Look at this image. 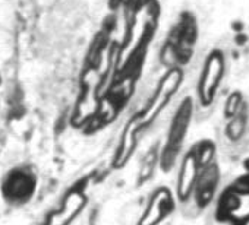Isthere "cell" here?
<instances>
[{
	"label": "cell",
	"instance_id": "4",
	"mask_svg": "<svg viewBox=\"0 0 249 225\" xmlns=\"http://www.w3.org/2000/svg\"><path fill=\"white\" fill-rule=\"evenodd\" d=\"M192 116H194V99L191 96H186L182 99V102L179 104L172 117L166 136V144L160 155V167L164 173L170 171L175 167L178 157L182 152L185 139L191 128Z\"/></svg>",
	"mask_w": 249,
	"mask_h": 225
},
{
	"label": "cell",
	"instance_id": "11",
	"mask_svg": "<svg viewBox=\"0 0 249 225\" xmlns=\"http://www.w3.org/2000/svg\"><path fill=\"white\" fill-rule=\"evenodd\" d=\"M243 104H245V98H243L242 91H239V89L231 91V92L227 95L226 102H224V110H223L224 119H226V120L231 119V117L236 114V112L242 108Z\"/></svg>",
	"mask_w": 249,
	"mask_h": 225
},
{
	"label": "cell",
	"instance_id": "13",
	"mask_svg": "<svg viewBox=\"0 0 249 225\" xmlns=\"http://www.w3.org/2000/svg\"><path fill=\"white\" fill-rule=\"evenodd\" d=\"M0 85H2V79H0Z\"/></svg>",
	"mask_w": 249,
	"mask_h": 225
},
{
	"label": "cell",
	"instance_id": "9",
	"mask_svg": "<svg viewBox=\"0 0 249 225\" xmlns=\"http://www.w3.org/2000/svg\"><path fill=\"white\" fill-rule=\"evenodd\" d=\"M87 205V196L81 190H71L65 199L62 206L49 213L41 225H71L76 216L84 210Z\"/></svg>",
	"mask_w": 249,
	"mask_h": 225
},
{
	"label": "cell",
	"instance_id": "7",
	"mask_svg": "<svg viewBox=\"0 0 249 225\" xmlns=\"http://www.w3.org/2000/svg\"><path fill=\"white\" fill-rule=\"evenodd\" d=\"M220 181H221V170L215 161L201 168L192 190V197L198 209L202 210L213 203V200L217 196Z\"/></svg>",
	"mask_w": 249,
	"mask_h": 225
},
{
	"label": "cell",
	"instance_id": "1",
	"mask_svg": "<svg viewBox=\"0 0 249 225\" xmlns=\"http://www.w3.org/2000/svg\"><path fill=\"white\" fill-rule=\"evenodd\" d=\"M182 82H183L182 67H172L161 78L153 99L147 104V107L141 112H138L134 119H131L126 128H124L122 141L119 144L117 152L113 160L114 168H122L123 165H126V162L129 161L131 155L137 148L138 135L142 132V129H147L159 117V114L166 108V105L170 102V99L180 88Z\"/></svg>",
	"mask_w": 249,
	"mask_h": 225
},
{
	"label": "cell",
	"instance_id": "5",
	"mask_svg": "<svg viewBox=\"0 0 249 225\" xmlns=\"http://www.w3.org/2000/svg\"><path fill=\"white\" fill-rule=\"evenodd\" d=\"M224 75H226V56L223 50L213 48L204 60L198 85H196L198 101L201 107L207 108L213 105L221 88Z\"/></svg>",
	"mask_w": 249,
	"mask_h": 225
},
{
	"label": "cell",
	"instance_id": "8",
	"mask_svg": "<svg viewBox=\"0 0 249 225\" xmlns=\"http://www.w3.org/2000/svg\"><path fill=\"white\" fill-rule=\"evenodd\" d=\"M175 209L176 200L172 190L166 186L157 187L153 192L148 205L138 219L137 225H160L175 212Z\"/></svg>",
	"mask_w": 249,
	"mask_h": 225
},
{
	"label": "cell",
	"instance_id": "2",
	"mask_svg": "<svg viewBox=\"0 0 249 225\" xmlns=\"http://www.w3.org/2000/svg\"><path fill=\"white\" fill-rule=\"evenodd\" d=\"M215 221L224 225H249V171L237 176L218 194Z\"/></svg>",
	"mask_w": 249,
	"mask_h": 225
},
{
	"label": "cell",
	"instance_id": "6",
	"mask_svg": "<svg viewBox=\"0 0 249 225\" xmlns=\"http://www.w3.org/2000/svg\"><path fill=\"white\" fill-rule=\"evenodd\" d=\"M37 190V176L30 168H14L2 183V197L14 206L25 205Z\"/></svg>",
	"mask_w": 249,
	"mask_h": 225
},
{
	"label": "cell",
	"instance_id": "3",
	"mask_svg": "<svg viewBox=\"0 0 249 225\" xmlns=\"http://www.w3.org/2000/svg\"><path fill=\"white\" fill-rule=\"evenodd\" d=\"M217 146L211 139H201L185 154L176 183V196L179 202L186 203L192 197L195 180L205 165L215 161Z\"/></svg>",
	"mask_w": 249,
	"mask_h": 225
},
{
	"label": "cell",
	"instance_id": "12",
	"mask_svg": "<svg viewBox=\"0 0 249 225\" xmlns=\"http://www.w3.org/2000/svg\"><path fill=\"white\" fill-rule=\"evenodd\" d=\"M156 162H157V154H156L154 151H151V152L148 154V157L145 158V161H144L141 178L144 177V180H145L147 177L151 176V173H153V170H154V167H156Z\"/></svg>",
	"mask_w": 249,
	"mask_h": 225
},
{
	"label": "cell",
	"instance_id": "10",
	"mask_svg": "<svg viewBox=\"0 0 249 225\" xmlns=\"http://www.w3.org/2000/svg\"><path fill=\"white\" fill-rule=\"evenodd\" d=\"M248 123H249V108H248V104L245 102L242 105V108L236 112L231 119L226 120V126H224L226 138L233 144L242 141V138L246 133Z\"/></svg>",
	"mask_w": 249,
	"mask_h": 225
}]
</instances>
